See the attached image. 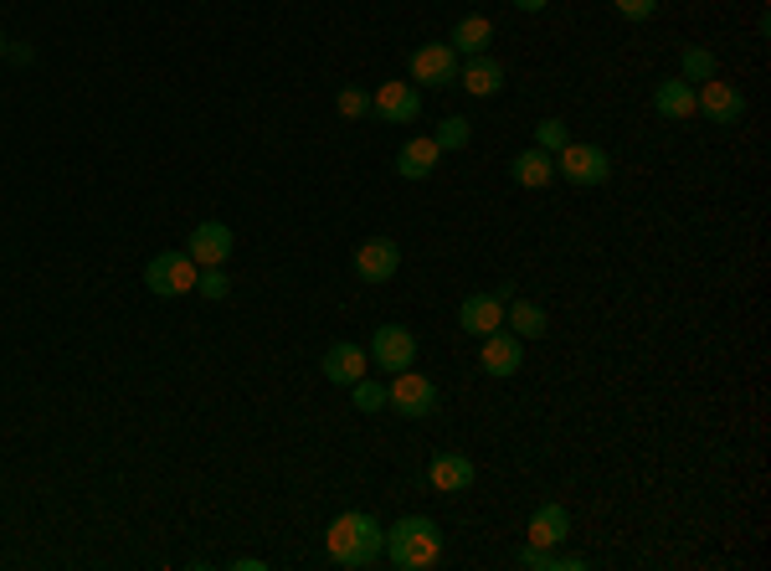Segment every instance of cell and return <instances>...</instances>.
Listing matches in <instances>:
<instances>
[{
    "mask_svg": "<svg viewBox=\"0 0 771 571\" xmlns=\"http://www.w3.org/2000/svg\"><path fill=\"white\" fill-rule=\"evenodd\" d=\"M325 551H329V561H335V567H345V571H366V567H376V561H381V551H385V530H381V520H376V515H366V510H345L340 520H329V530H325Z\"/></svg>",
    "mask_w": 771,
    "mask_h": 571,
    "instance_id": "1",
    "label": "cell"
},
{
    "mask_svg": "<svg viewBox=\"0 0 771 571\" xmlns=\"http://www.w3.org/2000/svg\"><path fill=\"white\" fill-rule=\"evenodd\" d=\"M350 402H356V412H381V406H391V396H385L381 381L360 377L356 387H350Z\"/></svg>",
    "mask_w": 771,
    "mask_h": 571,
    "instance_id": "25",
    "label": "cell"
},
{
    "mask_svg": "<svg viewBox=\"0 0 771 571\" xmlns=\"http://www.w3.org/2000/svg\"><path fill=\"white\" fill-rule=\"evenodd\" d=\"M509 176H515V186H525V191H546L550 181H556V155L546 150H519L515 160H509Z\"/></svg>",
    "mask_w": 771,
    "mask_h": 571,
    "instance_id": "17",
    "label": "cell"
},
{
    "mask_svg": "<svg viewBox=\"0 0 771 571\" xmlns=\"http://www.w3.org/2000/svg\"><path fill=\"white\" fill-rule=\"evenodd\" d=\"M653 108H658V119H668V124L695 119V83H684V77H664V83L653 88Z\"/></svg>",
    "mask_w": 771,
    "mask_h": 571,
    "instance_id": "15",
    "label": "cell"
},
{
    "mask_svg": "<svg viewBox=\"0 0 771 571\" xmlns=\"http://www.w3.org/2000/svg\"><path fill=\"white\" fill-rule=\"evenodd\" d=\"M335 108H340V119H366V114H371V93L366 88H340Z\"/></svg>",
    "mask_w": 771,
    "mask_h": 571,
    "instance_id": "27",
    "label": "cell"
},
{
    "mask_svg": "<svg viewBox=\"0 0 771 571\" xmlns=\"http://www.w3.org/2000/svg\"><path fill=\"white\" fill-rule=\"evenodd\" d=\"M232 567H237V571H263L267 561H257V557H237V561H232Z\"/></svg>",
    "mask_w": 771,
    "mask_h": 571,
    "instance_id": "31",
    "label": "cell"
},
{
    "mask_svg": "<svg viewBox=\"0 0 771 571\" xmlns=\"http://www.w3.org/2000/svg\"><path fill=\"white\" fill-rule=\"evenodd\" d=\"M443 526L437 520H427V515H406V520H397V526L385 530V551L381 557L391 561L397 571H427L443 561Z\"/></svg>",
    "mask_w": 771,
    "mask_h": 571,
    "instance_id": "2",
    "label": "cell"
},
{
    "mask_svg": "<svg viewBox=\"0 0 771 571\" xmlns=\"http://www.w3.org/2000/svg\"><path fill=\"white\" fill-rule=\"evenodd\" d=\"M612 6H617V15H623V21H648V15L658 11L664 0H612Z\"/></svg>",
    "mask_w": 771,
    "mask_h": 571,
    "instance_id": "29",
    "label": "cell"
},
{
    "mask_svg": "<svg viewBox=\"0 0 771 571\" xmlns=\"http://www.w3.org/2000/svg\"><path fill=\"white\" fill-rule=\"evenodd\" d=\"M371 361L381 366V371H412L416 335L406 330V325H381V330L371 335Z\"/></svg>",
    "mask_w": 771,
    "mask_h": 571,
    "instance_id": "8",
    "label": "cell"
},
{
    "mask_svg": "<svg viewBox=\"0 0 771 571\" xmlns=\"http://www.w3.org/2000/svg\"><path fill=\"white\" fill-rule=\"evenodd\" d=\"M458 325L474 335V340L505 330V299H499V294H468V299L458 304Z\"/></svg>",
    "mask_w": 771,
    "mask_h": 571,
    "instance_id": "12",
    "label": "cell"
},
{
    "mask_svg": "<svg viewBox=\"0 0 771 571\" xmlns=\"http://www.w3.org/2000/svg\"><path fill=\"white\" fill-rule=\"evenodd\" d=\"M196 257L186 247H170V253H155L145 263V288L149 294H160V299H180V294H196Z\"/></svg>",
    "mask_w": 771,
    "mask_h": 571,
    "instance_id": "3",
    "label": "cell"
},
{
    "mask_svg": "<svg viewBox=\"0 0 771 571\" xmlns=\"http://www.w3.org/2000/svg\"><path fill=\"white\" fill-rule=\"evenodd\" d=\"M427 479H432V489H443V495H463V489L474 484V458H468V453H437L427 464Z\"/></svg>",
    "mask_w": 771,
    "mask_h": 571,
    "instance_id": "16",
    "label": "cell"
},
{
    "mask_svg": "<svg viewBox=\"0 0 771 571\" xmlns=\"http://www.w3.org/2000/svg\"><path fill=\"white\" fill-rule=\"evenodd\" d=\"M695 114H705L710 124H741L746 114V93L736 88V83H705V88L695 93Z\"/></svg>",
    "mask_w": 771,
    "mask_h": 571,
    "instance_id": "9",
    "label": "cell"
},
{
    "mask_svg": "<svg viewBox=\"0 0 771 571\" xmlns=\"http://www.w3.org/2000/svg\"><path fill=\"white\" fill-rule=\"evenodd\" d=\"M679 77H684V83H710V77H715V52H710V46H684Z\"/></svg>",
    "mask_w": 771,
    "mask_h": 571,
    "instance_id": "23",
    "label": "cell"
},
{
    "mask_svg": "<svg viewBox=\"0 0 771 571\" xmlns=\"http://www.w3.org/2000/svg\"><path fill=\"white\" fill-rule=\"evenodd\" d=\"M505 330H515L519 340H540L546 335V309L530 299H509L505 304Z\"/></svg>",
    "mask_w": 771,
    "mask_h": 571,
    "instance_id": "22",
    "label": "cell"
},
{
    "mask_svg": "<svg viewBox=\"0 0 771 571\" xmlns=\"http://www.w3.org/2000/svg\"><path fill=\"white\" fill-rule=\"evenodd\" d=\"M0 52H6V31H0Z\"/></svg>",
    "mask_w": 771,
    "mask_h": 571,
    "instance_id": "33",
    "label": "cell"
},
{
    "mask_svg": "<svg viewBox=\"0 0 771 571\" xmlns=\"http://www.w3.org/2000/svg\"><path fill=\"white\" fill-rule=\"evenodd\" d=\"M458 88H468L474 98H494V93L505 88V67H499L489 52H478V57L458 62Z\"/></svg>",
    "mask_w": 771,
    "mask_h": 571,
    "instance_id": "14",
    "label": "cell"
},
{
    "mask_svg": "<svg viewBox=\"0 0 771 571\" xmlns=\"http://www.w3.org/2000/svg\"><path fill=\"white\" fill-rule=\"evenodd\" d=\"M458 52L447 42H427L412 52V83H422V88H453L458 83Z\"/></svg>",
    "mask_w": 771,
    "mask_h": 571,
    "instance_id": "5",
    "label": "cell"
},
{
    "mask_svg": "<svg viewBox=\"0 0 771 571\" xmlns=\"http://www.w3.org/2000/svg\"><path fill=\"white\" fill-rule=\"evenodd\" d=\"M566 536H571V510L566 505H540V510L530 515V546H561Z\"/></svg>",
    "mask_w": 771,
    "mask_h": 571,
    "instance_id": "20",
    "label": "cell"
},
{
    "mask_svg": "<svg viewBox=\"0 0 771 571\" xmlns=\"http://www.w3.org/2000/svg\"><path fill=\"white\" fill-rule=\"evenodd\" d=\"M443 150H437V139H406L397 155V176L401 181H427L432 170H437Z\"/></svg>",
    "mask_w": 771,
    "mask_h": 571,
    "instance_id": "18",
    "label": "cell"
},
{
    "mask_svg": "<svg viewBox=\"0 0 771 571\" xmlns=\"http://www.w3.org/2000/svg\"><path fill=\"white\" fill-rule=\"evenodd\" d=\"M401 268V247L391 237H366L356 247V273L366 284H385V278H397Z\"/></svg>",
    "mask_w": 771,
    "mask_h": 571,
    "instance_id": "11",
    "label": "cell"
},
{
    "mask_svg": "<svg viewBox=\"0 0 771 571\" xmlns=\"http://www.w3.org/2000/svg\"><path fill=\"white\" fill-rule=\"evenodd\" d=\"M232 247H237V237H232L226 222H201L191 237H186V253L196 257V268H226Z\"/></svg>",
    "mask_w": 771,
    "mask_h": 571,
    "instance_id": "7",
    "label": "cell"
},
{
    "mask_svg": "<svg viewBox=\"0 0 771 571\" xmlns=\"http://www.w3.org/2000/svg\"><path fill=\"white\" fill-rule=\"evenodd\" d=\"M325 377L335 381V387H356V381L366 377V350L350 346V340H335V346L325 350Z\"/></svg>",
    "mask_w": 771,
    "mask_h": 571,
    "instance_id": "19",
    "label": "cell"
},
{
    "mask_svg": "<svg viewBox=\"0 0 771 571\" xmlns=\"http://www.w3.org/2000/svg\"><path fill=\"white\" fill-rule=\"evenodd\" d=\"M566 145H571V135H566L561 119H540V124H535V150L556 155V150H566Z\"/></svg>",
    "mask_w": 771,
    "mask_h": 571,
    "instance_id": "26",
    "label": "cell"
},
{
    "mask_svg": "<svg viewBox=\"0 0 771 571\" xmlns=\"http://www.w3.org/2000/svg\"><path fill=\"white\" fill-rule=\"evenodd\" d=\"M391 406L401 417H432L437 412V381H427L422 371H397V381L385 387Z\"/></svg>",
    "mask_w": 771,
    "mask_h": 571,
    "instance_id": "6",
    "label": "cell"
},
{
    "mask_svg": "<svg viewBox=\"0 0 771 571\" xmlns=\"http://www.w3.org/2000/svg\"><path fill=\"white\" fill-rule=\"evenodd\" d=\"M437 150H463V145H468V139H474V124L463 119V114H447L443 124H437Z\"/></svg>",
    "mask_w": 771,
    "mask_h": 571,
    "instance_id": "24",
    "label": "cell"
},
{
    "mask_svg": "<svg viewBox=\"0 0 771 571\" xmlns=\"http://www.w3.org/2000/svg\"><path fill=\"white\" fill-rule=\"evenodd\" d=\"M489 42H494V21L489 15H463L458 27H453V52L458 57H478V52H489Z\"/></svg>",
    "mask_w": 771,
    "mask_h": 571,
    "instance_id": "21",
    "label": "cell"
},
{
    "mask_svg": "<svg viewBox=\"0 0 771 571\" xmlns=\"http://www.w3.org/2000/svg\"><path fill=\"white\" fill-rule=\"evenodd\" d=\"M515 6H519V11H546L550 0H515Z\"/></svg>",
    "mask_w": 771,
    "mask_h": 571,
    "instance_id": "32",
    "label": "cell"
},
{
    "mask_svg": "<svg viewBox=\"0 0 771 571\" xmlns=\"http://www.w3.org/2000/svg\"><path fill=\"white\" fill-rule=\"evenodd\" d=\"M478 361H484V371H489V377H515L519 361H525V346H519L515 330H494V335H484Z\"/></svg>",
    "mask_w": 771,
    "mask_h": 571,
    "instance_id": "13",
    "label": "cell"
},
{
    "mask_svg": "<svg viewBox=\"0 0 771 571\" xmlns=\"http://www.w3.org/2000/svg\"><path fill=\"white\" fill-rule=\"evenodd\" d=\"M371 114L385 124H416V114H422V93L412 88V83H381V88L371 93Z\"/></svg>",
    "mask_w": 771,
    "mask_h": 571,
    "instance_id": "10",
    "label": "cell"
},
{
    "mask_svg": "<svg viewBox=\"0 0 771 571\" xmlns=\"http://www.w3.org/2000/svg\"><path fill=\"white\" fill-rule=\"evenodd\" d=\"M196 294H207V299H226V294H232V278H226V268H201V278H196Z\"/></svg>",
    "mask_w": 771,
    "mask_h": 571,
    "instance_id": "28",
    "label": "cell"
},
{
    "mask_svg": "<svg viewBox=\"0 0 771 571\" xmlns=\"http://www.w3.org/2000/svg\"><path fill=\"white\" fill-rule=\"evenodd\" d=\"M556 176H566L571 186H608L612 181V155L602 145H566L556 150Z\"/></svg>",
    "mask_w": 771,
    "mask_h": 571,
    "instance_id": "4",
    "label": "cell"
},
{
    "mask_svg": "<svg viewBox=\"0 0 771 571\" xmlns=\"http://www.w3.org/2000/svg\"><path fill=\"white\" fill-rule=\"evenodd\" d=\"M519 567L525 571H556V557H550L546 546H525V551H519Z\"/></svg>",
    "mask_w": 771,
    "mask_h": 571,
    "instance_id": "30",
    "label": "cell"
}]
</instances>
